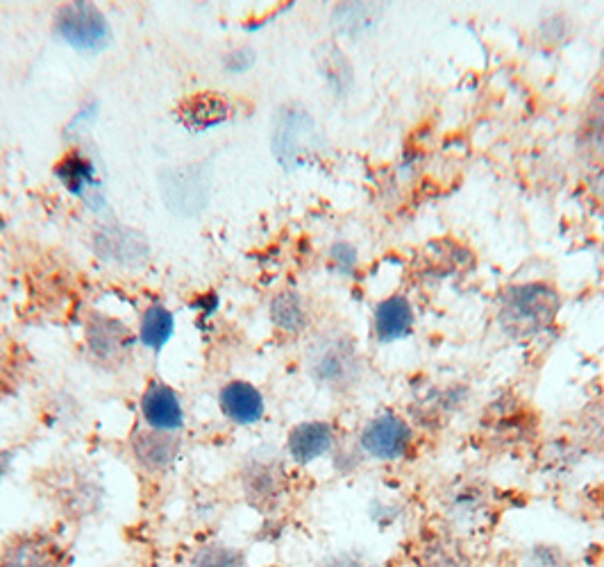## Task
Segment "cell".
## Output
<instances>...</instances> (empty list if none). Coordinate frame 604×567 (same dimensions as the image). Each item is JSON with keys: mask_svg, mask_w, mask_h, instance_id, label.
I'll use <instances>...</instances> for the list:
<instances>
[{"mask_svg": "<svg viewBox=\"0 0 604 567\" xmlns=\"http://www.w3.org/2000/svg\"><path fill=\"white\" fill-rule=\"evenodd\" d=\"M94 245L100 257L112 259L116 264H139L148 255L144 236L132 230H123L119 225H109L96 232Z\"/></svg>", "mask_w": 604, "mask_h": 567, "instance_id": "obj_14", "label": "cell"}, {"mask_svg": "<svg viewBox=\"0 0 604 567\" xmlns=\"http://www.w3.org/2000/svg\"><path fill=\"white\" fill-rule=\"evenodd\" d=\"M130 447L141 468L162 472L178 461L182 440L175 431H157L150 427H141L132 434Z\"/></svg>", "mask_w": 604, "mask_h": 567, "instance_id": "obj_8", "label": "cell"}, {"mask_svg": "<svg viewBox=\"0 0 604 567\" xmlns=\"http://www.w3.org/2000/svg\"><path fill=\"white\" fill-rule=\"evenodd\" d=\"M55 175L60 177L66 189L75 193V196H82L89 202L103 200V191H100L94 164H91L87 157H82L78 150L69 152V155L55 166Z\"/></svg>", "mask_w": 604, "mask_h": 567, "instance_id": "obj_15", "label": "cell"}, {"mask_svg": "<svg viewBox=\"0 0 604 567\" xmlns=\"http://www.w3.org/2000/svg\"><path fill=\"white\" fill-rule=\"evenodd\" d=\"M414 327V309L407 298L402 295H393L380 302V307L375 309V334L377 341L382 343H396L400 338H407Z\"/></svg>", "mask_w": 604, "mask_h": 567, "instance_id": "obj_16", "label": "cell"}, {"mask_svg": "<svg viewBox=\"0 0 604 567\" xmlns=\"http://www.w3.org/2000/svg\"><path fill=\"white\" fill-rule=\"evenodd\" d=\"M187 567H248L246 554L225 543H207L198 547Z\"/></svg>", "mask_w": 604, "mask_h": 567, "instance_id": "obj_20", "label": "cell"}, {"mask_svg": "<svg viewBox=\"0 0 604 567\" xmlns=\"http://www.w3.org/2000/svg\"><path fill=\"white\" fill-rule=\"evenodd\" d=\"M559 311V295L545 284L511 286L500 302V327L509 336L530 338L552 325Z\"/></svg>", "mask_w": 604, "mask_h": 567, "instance_id": "obj_1", "label": "cell"}, {"mask_svg": "<svg viewBox=\"0 0 604 567\" xmlns=\"http://www.w3.org/2000/svg\"><path fill=\"white\" fill-rule=\"evenodd\" d=\"M321 567H375L366 556L357 552H341L327 558Z\"/></svg>", "mask_w": 604, "mask_h": 567, "instance_id": "obj_24", "label": "cell"}, {"mask_svg": "<svg viewBox=\"0 0 604 567\" xmlns=\"http://www.w3.org/2000/svg\"><path fill=\"white\" fill-rule=\"evenodd\" d=\"M12 465V454L7 452H0V479H3L7 475V470H10Z\"/></svg>", "mask_w": 604, "mask_h": 567, "instance_id": "obj_26", "label": "cell"}, {"mask_svg": "<svg viewBox=\"0 0 604 567\" xmlns=\"http://www.w3.org/2000/svg\"><path fill=\"white\" fill-rule=\"evenodd\" d=\"M253 64H255V53L250 48H237L234 53L228 55V59H225V66L234 73L248 71Z\"/></svg>", "mask_w": 604, "mask_h": 567, "instance_id": "obj_25", "label": "cell"}, {"mask_svg": "<svg viewBox=\"0 0 604 567\" xmlns=\"http://www.w3.org/2000/svg\"><path fill=\"white\" fill-rule=\"evenodd\" d=\"M41 481H44V493L50 499V504L66 520L85 522L103 509L105 490L87 470L64 465V468L48 470Z\"/></svg>", "mask_w": 604, "mask_h": 567, "instance_id": "obj_2", "label": "cell"}, {"mask_svg": "<svg viewBox=\"0 0 604 567\" xmlns=\"http://www.w3.org/2000/svg\"><path fill=\"white\" fill-rule=\"evenodd\" d=\"M141 418L146 427L157 431H180L184 425V409L178 393L169 384L153 382L141 395Z\"/></svg>", "mask_w": 604, "mask_h": 567, "instance_id": "obj_10", "label": "cell"}, {"mask_svg": "<svg viewBox=\"0 0 604 567\" xmlns=\"http://www.w3.org/2000/svg\"><path fill=\"white\" fill-rule=\"evenodd\" d=\"M359 445H362L364 454L375 461H400L405 459L411 447V429L393 411L380 413L364 427Z\"/></svg>", "mask_w": 604, "mask_h": 567, "instance_id": "obj_7", "label": "cell"}, {"mask_svg": "<svg viewBox=\"0 0 604 567\" xmlns=\"http://www.w3.org/2000/svg\"><path fill=\"white\" fill-rule=\"evenodd\" d=\"M314 139V121L309 114L298 112V109H289L287 114L280 116L278 130H275V155L280 162L291 168L298 166V157L302 155V148Z\"/></svg>", "mask_w": 604, "mask_h": 567, "instance_id": "obj_13", "label": "cell"}, {"mask_svg": "<svg viewBox=\"0 0 604 567\" xmlns=\"http://www.w3.org/2000/svg\"><path fill=\"white\" fill-rule=\"evenodd\" d=\"M307 370L318 386L341 393L355 388L362 377V361L352 338L346 334H323L309 348Z\"/></svg>", "mask_w": 604, "mask_h": 567, "instance_id": "obj_3", "label": "cell"}, {"mask_svg": "<svg viewBox=\"0 0 604 567\" xmlns=\"http://www.w3.org/2000/svg\"><path fill=\"white\" fill-rule=\"evenodd\" d=\"M423 567H477L471 558L446 545H432L423 552Z\"/></svg>", "mask_w": 604, "mask_h": 567, "instance_id": "obj_21", "label": "cell"}, {"mask_svg": "<svg viewBox=\"0 0 604 567\" xmlns=\"http://www.w3.org/2000/svg\"><path fill=\"white\" fill-rule=\"evenodd\" d=\"M134 336L128 327L109 316H94L87 325V352L107 370H119L132 359Z\"/></svg>", "mask_w": 604, "mask_h": 567, "instance_id": "obj_5", "label": "cell"}, {"mask_svg": "<svg viewBox=\"0 0 604 567\" xmlns=\"http://www.w3.org/2000/svg\"><path fill=\"white\" fill-rule=\"evenodd\" d=\"M73 554L53 529L16 531L0 545V567H71Z\"/></svg>", "mask_w": 604, "mask_h": 567, "instance_id": "obj_4", "label": "cell"}, {"mask_svg": "<svg viewBox=\"0 0 604 567\" xmlns=\"http://www.w3.org/2000/svg\"><path fill=\"white\" fill-rule=\"evenodd\" d=\"M180 121L187 125L189 130L203 132L221 125L230 118V105L225 103L221 96H212V93H200V96H191L184 100L178 109Z\"/></svg>", "mask_w": 604, "mask_h": 567, "instance_id": "obj_17", "label": "cell"}, {"mask_svg": "<svg viewBox=\"0 0 604 567\" xmlns=\"http://www.w3.org/2000/svg\"><path fill=\"white\" fill-rule=\"evenodd\" d=\"M243 493L248 504L259 513L278 509L284 493V472L280 465L268 461H253L243 472Z\"/></svg>", "mask_w": 604, "mask_h": 567, "instance_id": "obj_9", "label": "cell"}, {"mask_svg": "<svg viewBox=\"0 0 604 567\" xmlns=\"http://www.w3.org/2000/svg\"><path fill=\"white\" fill-rule=\"evenodd\" d=\"M55 28L64 41L78 50H103L109 41L107 19L89 3L64 5L57 12Z\"/></svg>", "mask_w": 604, "mask_h": 567, "instance_id": "obj_6", "label": "cell"}, {"mask_svg": "<svg viewBox=\"0 0 604 567\" xmlns=\"http://www.w3.org/2000/svg\"><path fill=\"white\" fill-rule=\"evenodd\" d=\"M271 320L284 334H300L307 327V311L300 295L291 291L275 295L271 302Z\"/></svg>", "mask_w": 604, "mask_h": 567, "instance_id": "obj_19", "label": "cell"}, {"mask_svg": "<svg viewBox=\"0 0 604 567\" xmlns=\"http://www.w3.org/2000/svg\"><path fill=\"white\" fill-rule=\"evenodd\" d=\"M330 259H332V266L337 268L341 275H350L357 266V250L352 248L350 243H343V241L334 243L330 250Z\"/></svg>", "mask_w": 604, "mask_h": 567, "instance_id": "obj_23", "label": "cell"}, {"mask_svg": "<svg viewBox=\"0 0 604 567\" xmlns=\"http://www.w3.org/2000/svg\"><path fill=\"white\" fill-rule=\"evenodd\" d=\"M334 447V429L330 422L309 420L293 427L287 436V452L296 463H314Z\"/></svg>", "mask_w": 604, "mask_h": 567, "instance_id": "obj_12", "label": "cell"}, {"mask_svg": "<svg viewBox=\"0 0 604 567\" xmlns=\"http://www.w3.org/2000/svg\"><path fill=\"white\" fill-rule=\"evenodd\" d=\"M175 332V318L173 313L164 307V304H150L141 316L139 325V341L146 350L159 354L166 343L173 338Z\"/></svg>", "mask_w": 604, "mask_h": 567, "instance_id": "obj_18", "label": "cell"}, {"mask_svg": "<svg viewBox=\"0 0 604 567\" xmlns=\"http://www.w3.org/2000/svg\"><path fill=\"white\" fill-rule=\"evenodd\" d=\"M520 567H570V558L557 547L539 545L525 552Z\"/></svg>", "mask_w": 604, "mask_h": 567, "instance_id": "obj_22", "label": "cell"}, {"mask_svg": "<svg viewBox=\"0 0 604 567\" xmlns=\"http://www.w3.org/2000/svg\"><path fill=\"white\" fill-rule=\"evenodd\" d=\"M218 406H221L223 416L239 427L257 425L266 411L264 395L259 393V388L250 382H243V379H234V382H228L221 388Z\"/></svg>", "mask_w": 604, "mask_h": 567, "instance_id": "obj_11", "label": "cell"}]
</instances>
